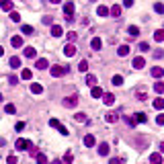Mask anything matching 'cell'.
I'll return each instance as SVG.
<instances>
[{"mask_svg":"<svg viewBox=\"0 0 164 164\" xmlns=\"http://www.w3.org/2000/svg\"><path fill=\"white\" fill-rule=\"evenodd\" d=\"M99 154L101 156H107V154H109V144H107V142H103V144L99 146Z\"/></svg>","mask_w":164,"mask_h":164,"instance_id":"cell-20","label":"cell"},{"mask_svg":"<svg viewBox=\"0 0 164 164\" xmlns=\"http://www.w3.org/2000/svg\"><path fill=\"white\" fill-rule=\"evenodd\" d=\"M0 101H2V95H0Z\"/></svg>","mask_w":164,"mask_h":164,"instance_id":"cell-59","label":"cell"},{"mask_svg":"<svg viewBox=\"0 0 164 164\" xmlns=\"http://www.w3.org/2000/svg\"><path fill=\"white\" fill-rule=\"evenodd\" d=\"M0 6H2V10H6V12L15 10V6H12V2H10V0H2V2H0Z\"/></svg>","mask_w":164,"mask_h":164,"instance_id":"cell-13","label":"cell"},{"mask_svg":"<svg viewBox=\"0 0 164 164\" xmlns=\"http://www.w3.org/2000/svg\"><path fill=\"white\" fill-rule=\"evenodd\" d=\"M0 2H2V0H0Z\"/></svg>","mask_w":164,"mask_h":164,"instance_id":"cell-60","label":"cell"},{"mask_svg":"<svg viewBox=\"0 0 164 164\" xmlns=\"http://www.w3.org/2000/svg\"><path fill=\"white\" fill-rule=\"evenodd\" d=\"M109 164H123V160H121V158H111Z\"/></svg>","mask_w":164,"mask_h":164,"instance_id":"cell-47","label":"cell"},{"mask_svg":"<svg viewBox=\"0 0 164 164\" xmlns=\"http://www.w3.org/2000/svg\"><path fill=\"white\" fill-rule=\"evenodd\" d=\"M160 152H162V154H164V142H162V144H160Z\"/></svg>","mask_w":164,"mask_h":164,"instance_id":"cell-55","label":"cell"},{"mask_svg":"<svg viewBox=\"0 0 164 164\" xmlns=\"http://www.w3.org/2000/svg\"><path fill=\"white\" fill-rule=\"evenodd\" d=\"M96 12H99V16H107V15H109V8H107V6H103V4H101L99 8H96Z\"/></svg>","mask_w":164,"mask_h":164,"instance_id":"cell-26","label":"cell"},{"mask_svg":"<svg viewBox=\"0 0 164 164\" xmlns=\"http://www.w3.org/2000/svg\"><path fill=\"white\" fill-rule=\"evenodd\" d=\"M51 35H54V37H62V35H64V29H62L60 25H54L51 27Z\"/></svg>","mask_w":164,"mask_h":164,"instance_id":"cell-17","label":"cell"},{"mask_svg":"<svg viewBox=\"0 0 164 164\" xmlns=\"http://www.w3.org/2000/svg\"><path fill=\"white\" fill-rule=\"evenodd\" d=\"M47 66H49V62H47V60H43V58L35 62V68H37V70H45Z\"/></svg>","mask_w":164,"mask_h":164,"instance_id":"cell-16","label":"cell"},{"mask_svg":"<svg viewBox=\"0 0 164 164\" xmlns=\"http://www.w3.org/2000/svg\"><path fill=\"white\" fill-rule=\"evenodd\" d=\"M156 123H158V125H164V113H160L158 117H156Z\"/></svg>","mask_w":164,"mask_h":164,"instance_id":"cell-45","label":"cell"},{"mask_svg":"<svg viewBox=\"0 0 164 164\" xmlns=\"http://www.w3.org/2000/svg\"><path fill=\"white\" fill-rule=\"evenodd\" d=\"M109 15H113V16H121V6L119 4H113L109 8Z\"/></svg>","mask_w":164,"mask_h":164,"instance_id":"cell-18","label":"cell"},{"mask_svg":"<svg viewBox=\"0 0 164 164\" xmlns=\"http://www.w3.org/2000/svg\"><path fill=\"white\" fill-rule=\"evenodd\" d=\"M150 164H162V154L154 152V154L150 156Z\"/></svg>","mask_w":164,"mask_h":164,"instance_id":"cell-9","label":"cell"},{"mask_svg":"<svg viewBox=\"0 0 164 164\" xmlns=\"http://www.w3.org/2000/svg\"><path fill=\"white\" fill-rule=\"evenodd\" d=\"M2 54H4V49H2V47H0V55H2Z\"/></svg>","mask_w":164,"mask_h":164,"instance_id":"cell-57","label":"cell"},{"mask_svg":"<svg viewBox=\"0 0 164 164\" xmlns=\"http://www.w3.org/2000/svg\"><path fill=\"white\" fill-rule=\"evenodd\" d=\"M64 54L68 55V58H72V55L76 54V47H74V45H72V43H68V45H66V47H64Z\"/></svg>","mask_w":164,"mask_h":164,"instance_id":"cell-15","label":"cell"},{"mask_svg":"<svg viewBox=\"0 0 164 164\" xmlns=\"http://www.w3.org/2000/svg\"><path fill=\"white\" fill-rule=\"evenodd\" d=\"M78 70H80V72H86V70H88V62H86V60H82V62L78 64Z\"/></svg>","mask_w":164,"mask_h":164,"instance_id":"cell-38","label":"cell"},{"mask_svg":"<svg viewBox=\"0 0 164 164\" xmlns=\"http://www.w3.org/2000/svg\"><path fill=\"white\" fill-rule=\"evenodd\" d=\"M31 92H33V95H41V92H43V86H41L39 82H33V84H31Z\"/></svg>","mask_w":164,"mask_h":164,"instance_id":"cell-10","label":"cell"},{"mask_svg":"<svg viewBox=\"0 0 164 164\" xmlns=\"http://www.w3.org/2000/svg\"><path fill=\"white\" fill-rule=\"evenodd\" d=\"M8 82H10V84H12V86H15L16 82H19V78H16V76H10V78H8Z\"/></svg>","mask_w":164,"mask_h":164,"instance_id":"cell-49","label":"cell"},{"mask_svg":"<svg viewBox=\"0 0 164 164\" xmlns=\"http://www.w3.org/2000/svg\"><path fill=\"white\" fill-rule=\"evenodd\" d=\"M154 10L158 12V15H162V12H164V4H162V2H156V4H154Z\"/></svg>","mask_w":164,"mask_h":164,"instance_id":"cell-40","label":"cell"},{"mask_svg":"<svg viewBox=\"0 0 164 164\" xmlns=\"http://www.w3.org/2000/svg\"><path fill=\"white\" fill-rule=\"evenodd\" d=\"M90 95H92V99H101V96H103V88H101V86H92Z\"/></svg>","mask_w":164,"mask_h":164,"instance_id":"cell-11","label":"cell"},{"mask_svg":"<svg viewBox=\"0 0 164 164\" xmlns=\"http://www.w3.org/2000/svg\"><path fill=\"white\" fill-rule=\"evenodd\" d=\"M15 129L16 131H23V129H25V123H23V121H19V123L15 125Z\"/></svg>","mask_w":164,"mask_h":164,"instance_id":"cell-46","label":"cell"},{"mask_svg":"<svg viewBox=\"0 0 164 164\" xmlns=\"http://www.w3.org/2000/svg\"><path fill=\"white\" fill-rule=\"evenodd\" d=\"M134 119H135V121H139V123H146V121H148V115H146V113H135Z\"/></svg>","mask_w":164,"mask_h":164,"instance_id":"cell-24","label":"cell"},{"mask_svg":"<svg viewBox=\"0 0 164 164\" xmlns=\"http://www.w3.org/2000/svg\"><path fill=\"white\" fill-rule=\"evenodd\" d=\"M51 164H64V162H62V160H54V162H51Z\"/></svg>","mask_w":164,"mask_h":164,"instance_id":"cell-56","label":"cell"},{"mask_svg":"<svg viewBox=\"0 0 164 164\" xmlns=\"http://www.w3.org/2000/svg\"><path fill=\"white\" fill-rule=\"evenodd\" d=\"M51 76H54V78H60V76H64L66 72H70V68L68 66H51Z\"/></svg>","mask_w":164,"mask_h":164,"instance_id":"cell-1","label":"cell"},{"mask_svg":"<svg viewBox=\"0 0 164 164\" xmlns=\"http://www.w3.org/2000/svg\"><path fill=\"white\" fill-rule=\"evenodd\" d=\"M105 119L109 121V123H115V121L119 119V115H117V113H107V115H105Z\"/></svg>","mask_w":164,"mask_h":164,"instance_id":"cell-23","label":"cell"},{"mask_svg":"<svg viewBox=\"0 0 164 164\" xmlns=\"http://www.w3.org/2000/svg\"><path fill=\"white\" fill-rule=\"evenodd\" d=\"M90 2H96V0H90Z\"/></svg>","mask_w":164,"mask_h":164,"instance_id":"cell-58","label":"cell"},{"mask_svg":"<svg viewBox=\"0 0 164 164\" xmlns=\"http://www.w3.org/2000/svg\"><path fill=\"white\" fill-rule=\"evenodd\" d=\"M4 111H6V113H8V115H12V113H16V107H15V105H12V103H8V105H6V107H4Z\"/></svg>","mask_w":164,"mask_h":164,"instance_id":"cell-33","label":"cell"},{"mask_svg":"<svg viewBox=\"0 0 164 164\" xmlns=\"http://www.w3.org/2000/svg\"><path fill=\"white\" fill-rule=\"evenodd\" d=\"M117 54H119L121 58H125V55L129 54V45H119V49H117Z\"/></svg>","mask_w":164,"mask_h":164,"instance_id":"cell-21","label":"cell"},{"mask_svg":"<svg viewBox=\"0 0 164 164\" xmlns=\"http://www.w3.org/2000/svg\"><path fill=\"white\" fill-rule=\"evenodd\" d=\"M154 39L156 41H164V29H158V31H156V33H154Z\"/></svg>","mask_w":164,"mask_h":164,"instance_id":"cell-30","label":"cell"},{"mask_svg":"<svg viewBox=\"0 0 164 164\" xmlns=\"http://www.w3.org/2000/svg\"><path fill=\"white\" fill-rule=\"evenodd\" d=\"M150 49V45L146 43V41H142V43H139V51H148Z\"/></svg>","mask_w":164,"mask_h":164,"instance_id":"cell-42","label":"cell"},{"mask_svg":"<svg viewBox=\"0 0 164 164\" xmlns=\"http://www.w3.org/2000/svg\"><path fill=\"white\" fill-rule=\"evenodd\" d=\"M76 105H78V95H72L64 99V107H68V109H74Z\"/></svg>","mask_w":164,"mask_h":164,"instance_id":"cell-2","label":"cell"},{"mask_svg":"<svg viewBox=\"0 0 164 164\" xmlns=\"http://www.w3.org/2000/svg\"><path fill=\"white\" fill-rule=\"evenodd\" d=\"M10 45H12V47H23V37H19V35H15V37L10 39Z\"/></svg>","mask_w":164,"mask_h":164,"instance_id":"cell-12","label":"cell"},{"mask_svg":"<svg viewBox=\"0 0 164 164\" xmlns=\"http://www.w3.org/2000/svg\"><path fill=\"white\" fill-rule=\"evenodd\" d=\"M74 119L80 121V123H86V115H84V113H76V115H74Z\"/></svg>","mask_w":164,"mask_h":164,"instance_id":"cell-36","label":"cell"},{"mask_svg":"<svg viewBox=\"0 0 164 164\" xmlns=\"http://www.w3.org/2000/svg\"><path fill=\"white\" fill-rule=\"evenodd\" d=\"M96 144V139H95V135H84V146H86V148H92V146H95Z\"/></svg>","mask_w":164,"mask_h":164,"instance_id":"cell-8","label":"cell"},{"mask_svg":"<svg viewBox=\"0 0 164 164\" xmlns=\"http://www.w3.org/2000/svg\"><path fill=\"white\" fill-rule=\"evenodd\" d=\"M21 31H23L25 35H33V27H31V25H23V27H21Z\"/></svg>","mask_w":164,"mask_h":164,"instance_id":"cell-34","label":"cell"},{"mask_svg":"<svg viewBox=\"0 0 164 164\" xmlns=\"http://www.w3.org/2000/svg\"><path fill=\"white\" fill-rule=\"evenodd\" d=\"M64 162H66V164H72V162H74V156H72V152H66Z\"/></svg>","mask_w":164,"mask_h":164,"instance_id":"cell-37","label":"cell"},{"mask_svg":"<svg viewBox=\"0 0 164 164\" xmlns=\"http://www.w3.org/2000/svg\"><path fill=\"white\" fill-rule=\"evenodd\" d=\"M123 6H127V8H129V6H134V0H123Z\"/></svg>","mask_w":164,"mask_h":164,"instance_id":"cell-52","label":"cell"},{"mask_svg":"<svg viewBox=\"0 0 164 164\" xmlns=\"http://www.w3.org/2000/svg\"><path fill=\"white\" fill-rule=\"evenodd\" d=\"M31 146H33V144H31L29 139H25V138H19V139H16V144H15V148H16V150H29Z\"/></svg>","mask_w":164,"mask_h":164,"instance_id":"cell-3","label":"cell"},{"mask_svg":"<svg viewBox=\"0 0 164 164\" xmlns=\"http://www.w3.org/2000/svg\"><path fill=\"white\" fill-rule=\"evenodd\" d=\"M111 82H113V86H121V84H123V78H121V76H113Z\"/></svg>","mask_w":164,"mask_h":164,"instance_id":"cell-32","label":"cell"},{"mask_svg":"<svg viewBox=\"0 0 164 164\" xmlns=\"http://www.w3.org/2000/svg\"><path fill=\"white\" fill-rule=\"evenodd\" d=\"M21 78H23V80H31V78H33V72H31L29 68H25L23 72H21Z\"/></svg>","mask_w":164,"mask_h":164,"instance_id":"cell-22","label":"cell"},{"mask_svg":"<svg viewBox=\"0 0 164 164\" xmlns=\"http://www.w3.org/2000/svg\"><path fill=\"white\" fill-rule=\"evenodd\" d=\"M43 23L45 25H51V16H43Z\"/></svg>","mask_w":164,"mask_h":164,"instance_id":"cell-53","label":"cell"},{"mask_svg":"<svg viewBox=\"0 0 164 164\" xmlns=\"http://www.w3.org/2000/svg\"><path fill=\"white\" fill-rule=\"evenodd\" d=\"M90 47H92V49H95V51H99L101 47H103V41H101L99 37H95V39L90 41Z\"/></svg>","mask_w":164,"mask_h":164,"instance_id":"cell-14","label":"cell"},{"mask_svg":"<svg viewBox=\"0 0 164 164\" xmlns=\"http://www.w3.org/2000/svg\"><path fill=\"white\" fill-rule=\"evenodd\" d=\"M154 90L158 92V95H162V92H164V82H160V80H158V82L154 84Z\"/></svg>","mask_w":164,"mask_h":164,"instance_id":"cell-28","label":"cell"},{"mask_svg":"<svg viewBox=\"0 0 164 164\" xmlns=\"http://www.w3.org/2000/svg\"><path fill=\"white\" fill-rule=\"evenodd\" d=\"M86 84H90V86H96V76L88 74V76H86Z\"/></svg>","mask_w":164,"mask_h":164,"instance_id":"cell-31","label":"cell"},{"mask_svg":"<svg viewBox=\"0 0 164 164\" xmlns=\"http://www.w3.org/2000/svg\"><path fill=\"white\" fill-rule=\"evenodd\" d=\"M35 55H37L35 47H25V58H35Z\"/></svg>","mask_w":164,"mask_h":164,"instance_id":"cell-25","label":"cell"},{"mask_svg":"<svg viewBox=\"0 0 164 164\" xmlns=\"http://www.w3.org/2000/svg\"><path fill=\"white\" fill-rule=\"evenodd\" d=\"M127 33H129L131 37H135V35H139V29H138V27H129V29H127Z\"/></svg>","mask_w":164,"mask_h":164,"instance_id":"cell-41","label":"cell"},{"mask_svg":"<svg viewBox=\"0 0 164 164\" xmlns=\"http://www.w3.org/2000/svg\"><path fill=\"white\" fill-rule=\"evenodd\" d=\"M10 68H21V58H10Z\"/></svg>","mask_w":164,"mask_h":164,"instance_id":"cell-27","label":"cell"},{"mask_svg":"<svg viewBox=\"0 0 164 164\" xmlns=\"http://www.w3.org/2000/svg\"><path fill=\"white\" fill-rule=\"evenodd\" d=\"M76 39V33H74V31H70V33H68V41H74Z\"/></svg>","mask_w":164,"mask_h":164,"instance_id":"cell-50","label":"cell"},{"mask_svg":"<svg viewBox=\"0 0 164 164\" xmlns=\"http://www.w3.org/2000/svg\"><path fill=\"white\" fill-rule=\"evenodd\" d=\"M152 105H154V109L162 111L164 109V99H162V96H158V99H154V103H152Z\"/></svg>","mask_w":164,"mask_h":164,"instance_id":"cell-19","label":"cell"},{"mask_svg":"<svg viewBox=\"0 0 164 164\" xmlns=\"http://www.w3.org/2000/svg\"><path fill=\"white\" fill-rule=\"evenodd\" d=\"M125 123H127V125H131V127H134V125L138 123V121H135L134 117H125Z\"/></svg>","mask_w":164,"mask_h":164,"instance_id":"cell-43","label":"cell"},{"mask_svg":"<svg viewBox=\"0 0 164 164\" xmlns=\"http://www.w3.org/2000/svg\"><path fill=\"white\" fill-rule=\"evenodd\" d=\"M10 21H12V23H19L21 21V15L16 12V10H10Z\"/></svg>","mask_w":164,"mask_h":164,"instance_id":"cell-29","label":"cell"},{"mask_svg":"<svg viewBox=\"0 0 164 164\" xmlns=\"http://www.w3.org/2000/svg\"><path fill=\"white\" fill-rule=\"evenodd\" d=\"M49 2H51V4H60L62 0H49Z\"/></svg>","mask_w":164,"mask_h":164,"instance_id":"cell-54","label":"cell"},{"mask_svg":"<svg viewBox=\"0 0 164 164\" xmlns=\"http://www.w3.org/2000/svg\"><path fill=\"white\" fill-rule=\"evenodd\" d=\"M103 103L105 105H113L115 103V95L113 92H103Z\"/></svg>","mask_w":164,"mask_h":164,"instance_id":"cell-7","label":"cell"},{"mask_svg":"<svg viewBox=\"0 0 164 164\" xmlns=\"http://www.w3.org/2000/svg\"><path fill=\"white\" fill-rule=\"evenodd\" d=\"M58 131H60L62 135H68V129H66V127H64V125H62V123L58 125Z\"/></svg>","mask_w":164,"mask_h":164,"instance_id":"cell-44","label":"cell"},{"mask_svg":"<svg viewBox=\"0 0 164 164\" xmlns=\"http://www.w3.org/2000/svg\"><path fill=\"white\" fill-rule=\"evenodd\" d=\"M162 55H164L162 49H156V51H154V58H162Z\"/></svg>","mask_w":164,"mask_h":164,"instance_id":"cell-51","label":"cell"},{"mask_svg":"<svg viewBox=\"0 0 164 164\" xmlns=\"http://www.w3.org/2000/svg\"><path fill=\"white\" fill-rule=\"evenodd\" d=\"M64 15L68 16V21L72 19V15H74V2H66L64 4Z\"/></svg>","mask_w":164,"mask_h":164,"instance_id":"cell-4","label":"cell"},{"mask_svg":"<svg viewBox=\"0 0 164 164\" xmlns=\"http://www.w3.org/2000/svg\"><path fill=\"white\" fill-rule=\"evenodd\" d=\"M19 162V158H16L15 154H10V156H6V164H16Z\"/></svg>","mask_w":164,"mask_h":164,"instance_id":"cell-39","label":"cell"},{"mask_svg":"<svg viewBox=\"0 0 164 164\" xmlns=\"http://www.w3.org/2000/svg\"><path fill=\"white\" fill-rule=\"evenodd\" d=\"M35 158H37V164H47V156L45 154H37Z\"/></svg>","mask_w":164,"mask_h":164,"instance_id":"cell-35","label":"cell"},{"mask_svg":"<svg viewBox=\"0 0 164 164\" xmlns=\"http://www.w3.org/2000/svg\"><path fill=\"white\" fill-rule=\"evenodd\" d=\"M150 74L154 76V78H162V76H164V68H160V66H154V68L150 70Z\"/></svg>","mask_w":164,"mask_h":164,"instance_id":"cell-6","label":"cell"},{"mask_svg":"<svg viewBox=\"0 0 164 164\" xmlns=\"http://www.w3.org/2000/svg\"><path fill=\"white\" fill-rule=\"evenodd\" d=\"M49 125H51V127H55V129H58V125H60V121H58V119H49Z\"/></svg>","mask_w":164,"mask_h":164,"instance_id":"cell-48","label":"cell"},{"mask_svg":"<svg viewBox=\"0 0 164 164\" xmlns=\"http://www.w3.org/2000/svg\"><path fill=\"white\" fill-rule=\"evenodd\" d=\"M131 66H134L135 70H142L146 66V60L142 58V55H138V58H134V62H131Z\"/></svg>","mask_w":164,"mask_h":164,"instance_id":"cell-5","label":"cell"}]
</instances>
